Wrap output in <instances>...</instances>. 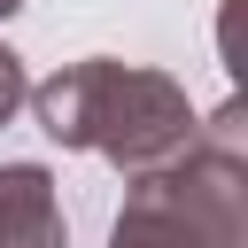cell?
<instances>
[{
    "label": "cell",
    "mask_w": 248,
    "mask_h": 248,
    "mask_svg": "<svg viewBox=\"0 0 248 248\" xmlns=\"http://www.w3.org/2000/svg\"><path fill=\"white\" fill-rule=\"evenodd\" d=\"M39 116V132L54 147H78V155H101L116 163L124 178L170 163L186 140H194V101L170 70H140V62H116V54H85V62H62L54 78L31 85L23 101Z\"/></svg>",
    "instance_id": "1"
},
{
    "label": "cell",
    "mask_w": 248,
    "mask_h": 248,
    "mask_svg": "<svg viewBox=\"0 0 248 248\" xmlns=\"http://www.w3.org/2000/svg\"><path fill=\"white\" fill-rule=\"evenodd\" d=\"M23 101H31V78H23V54H16L8 39H0V124H8V116H16Z\"/></svg>",
    "instance_id": "4"
},
{
    "label": "cell",
    "mask_w": 248,
    "mask_h": 248,
    "mask_svg": "<svg viewBox=\"0 0 248 248\" xmlns=\"http://www.w3.org/2000/svg\"><path fill=\"white\" fill-rule=\"evenodd\" d=\"M108 248H209L178 209H170V194L140 170L132 178V194H124V209H116V225H108Z\"/></svg>",
    "instance_id": "3"
},
{
    "label": "cell",
    "mask_w": 248,
    "mask_h": 248,
    "mask_svg": "<svg viewBox=\"0 0 248 248\" xmlns=\"http://www.w3.org/2000/svg\"><path fill=\"white\" fill-rule=\"evenodd\" d=\"M0 248H70L46 163H0Z\"/></svg>",
    "instance_id": "2"
},
{
    "label": "cell",
    "mask_w": 248,
    "mask_h": 248,
    "mask_svg": "<svg viewBox=\"0 0 248 248\" xmlns=\"http://www.w3.org/2000/svg\"><path fill=\"white\" fill-rule=\"evenodd\" d=\"M16 8H23V0H0V16H16Z\"/></svg>",
    "instance_id": "5"
}]
</instances>
